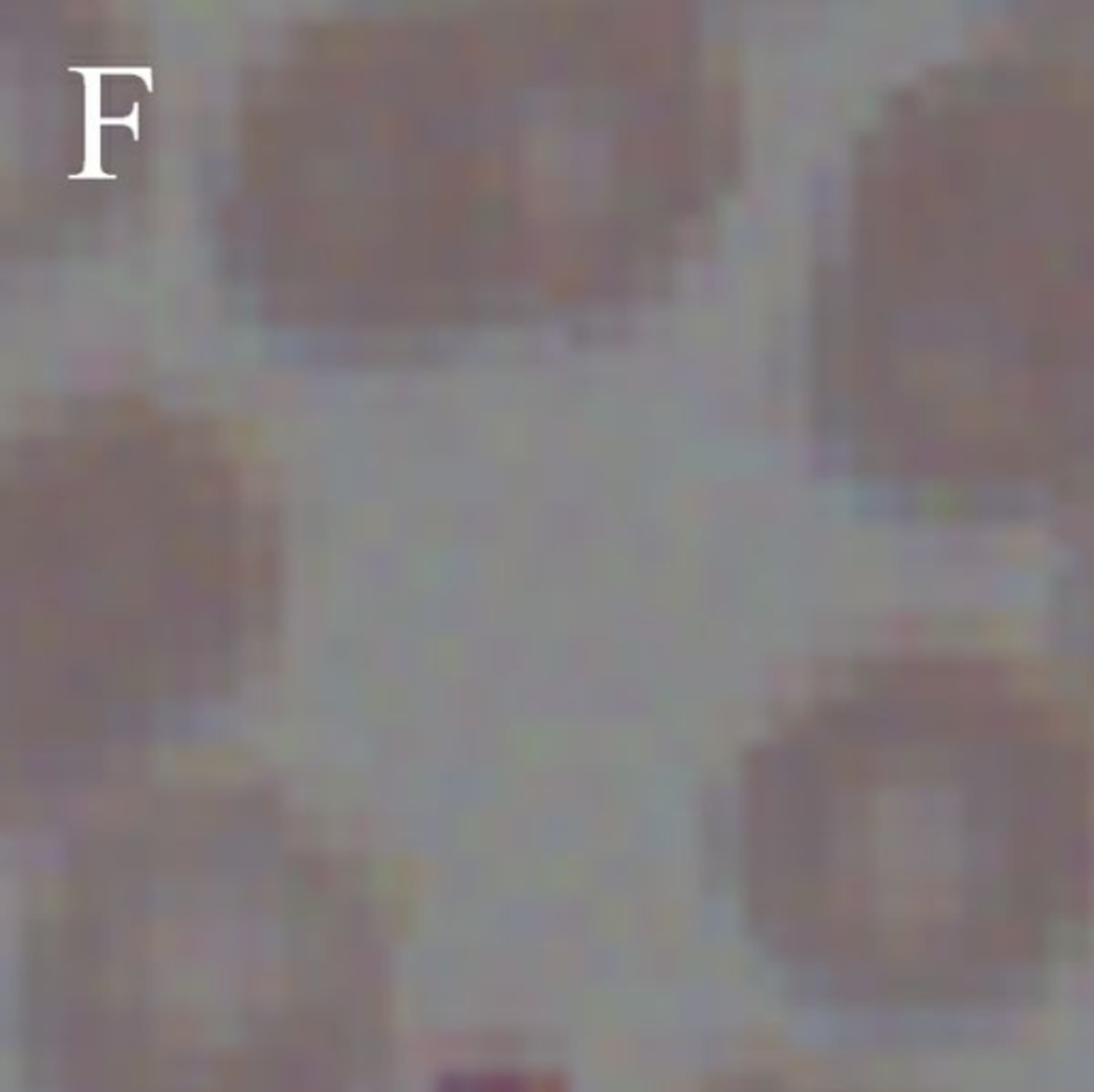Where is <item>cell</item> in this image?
I'll list each match as a JSON object with an SVG mask.
<instances>
[{"mask_svg": "<svg viewBox=\"0 0 1094 1092\" xmlns=\"http://www.w3.org/2000/svg\"><path fill=\"white\" fill-rule=\"evenodd\" d=\"M945 671H858L742 766L738 864L762 941L866 1000L1007 988L1079 924L1090 792L1032 703Z\"/></svg>", "mask_w": 1094, "mask_h": 1092, "instance_id": "cell-1", "label": "cell"}, {"mask_svg": "<svg viewBox=\"0 0 1094 1092\" xmlns=\"http://www.w3.org/2000/svg\"><path fill=\"white\" fill-rule=\"evenodd\" d=\"M18 775L74 777L235 682L272 605L270 528L238 518L5 528Z\"/></svg>", "mask_w": 1094, "mask_h": 1092, "instance_id": "cell-2", "label": "cell"}]
</instances>
